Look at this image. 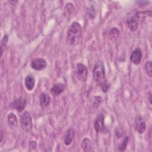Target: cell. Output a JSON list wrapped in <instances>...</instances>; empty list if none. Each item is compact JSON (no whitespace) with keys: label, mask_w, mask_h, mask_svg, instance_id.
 Returning a JSON list of instances; mask_svg holds the SVG:
<instances>
[{"label":"cell","mask_w":152,"mask_h":152,"mask_svg":"<svg viewBox=\"0 0 152 152\" xmlns=\"http://www.w3.org/2000/svg\"><path fill=\"white\" fill-rule=\"evenodd\" d=\"M81 147L84 151H90L91 150V141L88 138H85L82 141Z\"/></svg>","instance_id":"2e32d148"},{"label":"cell","mask_w":152,"mask_h":152,"mask_svg":"<svg viewBox=\"0 0 152 152\" xmlns=\"http://www.w3.org/2000/svg\"><path fill=\"white\" fill-rule=\"evenodd\" d=\"M129 141V137L126 136L125 137V138L124 139V140L122 141V142L119 144V145L118 146V150L120 151H123L124 150H125L128 143Z\"/></svg>","instance_id":"ffe728a7"},{"label":"cell","mask_w":152,"mask_h":152,"mask_svg":"<svg viewBox=\"0 0 152 152\" xmlns=\"http://www.w3.org/2000/svg\"><path fill=\"white\" fill-rule=\"evenodd\" d=\"M37 147V142L35 141H31L29 142V145H28V148L30 150H35L36 148Z\"/></svg>","instance_id":"d4e9b609"},{"label":"cell","mask_w":152,"mask_h":152,"mask_svg":"<svg viewBox=\"0 0 152 152\" xmlns=\"http://www.w3.org/2000/svg\"><path fill=\"white\" fill-rule=\"evenodd\" d=\"M148 101L150 104H151V93H149V97H148Z\"/></svg>","instance_id":"4316f807"},{"label":"cell","mask_w":152,"mask_h":152,"mask_svg":"<svg viewBox=\"0 0 152 152\" xmlns=\"http://www.w3.org/2000/svg\"><path fill=\"white\" fill-rule=\"evenodd\" d=\"M102 102V98L99 96H93L90 100V104L93 108L98 107Z\"/></svg>","instance_id":"e0dca14e"},{"label":"cell","mask_w":152,"mask_h":152,"mask_svg":"<svg viewBox=\"0 0 152 152\" xmlns=\"http://www.w3.org/2000/svg\"><path fill=\"white\" fill-rule=\"evenodd\" d=\"M65 89V86L63 84L57 83L54 84L50 88V93L55 96H58L61 94Z\"/></svg>","instance_id":"4fadbf2b"},{"label":"cell","mask_w":152,"mask_h":152,"mask_svg":"<svg viewBox=\"0 0 152 152\" xmlns=\"http://www.w3.org/2000/svg\"><path fill=\"white\" fill-rule=\"evenodd\" d=\"M76 74L77 78L81 81H86L88 75L87 66L82 63H78L77 65Z\"/></svg>","instance_id":"5b68a950"},{"label":"cell","mask_w":152,"mask_h":152,"mask_svg":"<svg viewBox=\"0 0 152 152\" xmlns=\"http://www.w3.org/2000/svg\"><path fill=\"white\" fill-rule=\"evenodd\" d=\"M0 138H1V139H0V142H2V140H3V138H4V134H3V132H2V131H1Z\"/></svg>","instance_id":"484cf974"},{"label":"cell","mask_w":152,"mask_h":152,"mask_svg":"<svg viewBox=\"0 0 152 152\" xmlns=\"http://www.w3.org/2000/svg\"><path fill=\"white\" fill-rule=\"evenodd\" d=\"M26 100L22 97H18L14 100L10 104V107L16 109L18 112H22L26 106Z\"/></svg>","instance_id":"8992f818"},{"label":"cell","mask_w":152,"mask_h":152,"mask_svg":"<svg viewBox=\"0 0 152 152\" xmlns=\"http://www.w3.org/2000/svg\"><path fill=\"white\" fill-rule=\"evenodd\" d=\"M75 135V131L72 128H69L65 132L64 136V144L65 145H69L73 141Z\"/></svg>","instance_id":"8fae6325"},{"label":"cell","mask_w":152,"mask_h":152,"mask_svg":"<svg viewBox=\"0 0 152 152\" xmlns=\"http://www.w3.org/2000/svg\"><path fill=\"white\" fill-rule=\"evenodd\" d=\"M35 84V79L34 77L31 75H27L25 77L24 80V85L26 89L28 91H31Z\"/></svg>","instance_id":"7c38bea8"},{"label":"cell","mask_w":152,"mask_h":152,"mask_svg":"<svg viewBox=\"0 0 152 152\" xmlns=\"http://www.w3.org/2000/svg\"><path fill=\"white\" fill-rule=\"evenodd\" d=\"M7 122L8 124L12 126L15 127L18 124V120L16 115L13 113H10L7 116Z\"/></svg>","instance_id":"9a60e30c"},{"label":"cell","mask_w":152,"mask_h":152,"mask_svg":"<svg viewBox=\"0 0 152 152\" xmlns=\"http://www.w3.org/2000/svg\"><path fill=\"white\" fill-rule=\"evenodd\" d=\"M21 126L25 132H30L32 128V120L30 114L26 111L20 117Z\"/></svg>","instance_id":"3957f363"},{"label":"cell","mask_w":152,"mask_h":152,"mask_svg":"<svg viewBox=\"0 0 152 152\" xmlns=\"http://www.w3.org/2000/svg\"><path fill=\"white\" fill-rule=\"evenodd\" d=\"M139 12H136L133 15L129 16L127 20L126 23L129 29L131 31H135L137 30L139 22Z\"/></svg>","instance_id":"277c9868"},{"label":"cell","mask_w":152,"mask_h":152,"mask_svg":"<svg viewBox=\"0 0 152 152\" xmlns=\"http://www.w3.org/2000/svg\"><path fill=\"white\" fill-rule=\"evenodd\" d=\"M145 71L146 74L150 77H151L152 75V71H151V61H148L145 63Z\"/></svg>","instance_id":"7402d4cb"},{"label":"cell","mask_w":152,"mask_h":152,"mask_svg":"<svg viewBox=\"0 0 152 152\" xmlns=\"http://www.w3.org/2000/svg\"><path fill=\"white\" fill-rule=\"evenodd\" d=\"M74 11H75V8L72 4L68 3L67 4H66L64 8V14L66 17L71 16V15L74 13Z\"/></svg>","instance_id":"ac0fdd59"},{"label":"cell","mask_w":152,"mask_h":152,"mask_svg":"<svg viewBox=\"0 0 152 152\" xmlns=\"http://www.w3.org/2000/svg\"><path fill=\"white\" fill-rule=\"evenodd\" d=\"M93 78L94 82L100 87L104 93H106L110 87L105 77V69L102 61H97L94 66L93 69Z\"/></svg>","instance_id":"6da1fadb"},{"label":"cell","mask_w":152,"mask_h":152,"mask_svg":"<svg viewBox=\"0 0 152 152\" xmlns=\"http://www.w3.org/2000/svg\"><path fill=\"white\" fill-rule=\"evenodd\" d=\"M81 26L78 22H73L69 26L66 36V42L70 46L77 45L80 40Z\"/></svg>","instance_id":"7a4b0ae2"},{"label":"cell","mask_w":152,"mask_h":152,"mask_svg":"<svg viewBox=\"0 0 152 152\" xmlns=\"http://www.w3.org/2000/svg\"><path fill=\"white\" fill-rule=\"evenodd\" d=\"M142 58V52L139 48L134 50L130 55V61L134 64L138 65L140 64Z\"/></svg>","instance_id":"30bf717a"},{"label":"cell","mask_w":152,"mask_h":152,"mask_svg":"<svg viewBox=\"0 0 152 152\" xmlns=\"http://www.w3.org/2000/svg\"><path fill=\"white\" fill-rule=\"evenodd\" d=\"M104 116L103 114H99L95 119L94 129L97 132H102L104 129Z\"/></svg>","instance_id":"9c48e42d"},{"label":"cell","mask_w":152,"mask_h":152,"mask_svg":"<svg viewBox=\"0 0 152 152\" xmlns=\"http://www.w3.org/2000/svg\"><path fill=\"white\" fill-rule=\"evenodd\" d=\"M124 135V131L121 128H117L116 130V136L117 138H120Z\"/></svg>","instance_id":"cb8c5ba5"},{"label":"cell","mask_w":152,"mask_h":152,"mask_svg":"<svg viewBox=\"0 0 152 152\" xmlns=\"http://www.w3.org/2000/svg\"><path fill=\"white\" fill-rule=\"evenodd\" d=\"M50 102V97L49 94L42 93L40 95V104L42 107H46Z\"/></svg>","instance_id":"5bb4252c"},{"label":"cell","mask_w":152,"mask_h":152,"mask_svg":"<svg viewBox=\"0 0 152 152\" xmlns=\"http://www.w3.org/2000/svg\"><path fill=\"white\" fill-rule=\"evenodd\" d=\"M8 40V35L7 34H5L3 37V38L2 39L1 41V56L2 55V52H3V49L4 48H5L7 45V42Z\"/></svg>","instance_id":"44dd1931"},{"label":"cell","mask_w":152,"mask_h":152,"mask_svg":"<svg viewBox=\"0 0 152 152\" xmlns=\"http://www.w3.org/2000/svg\"><path fill=\"white\" fill-rule=\"evenodd\" d=\"M109 35L110 40L115 41L118 39L119 35V31L116 27H113L110 29Z\"/></svg>","instance_id":"d6986e66"},{"label":"cell","mask_w":152,"mask_h":152,"mask_svg":"<svg viewBox=\"0 0 152 152\" xmlns=\"http://www.w3.org/2000/svg\"><path fill=\"white\" fill-rule=\"evenodd\" d=\"M96 12H95V10H94V8L93 6H91L90 8V10H88V15H89V17L91 18H94V17H95V14Z\"/></svg>","instance_id":"603a6c76"},{"label":"cell","mask_w":152,"mask_h":152,"mask_svg":"<svg viewBox=\"0 0 152 152\" xmlns=\"http://www.w3.org/2000/svg\"><path fill=\"white\" fill-rule=\"evenodd\" d=\"M30 65L33 69L36 71H40L46 68L47 63L43 58H37L31 61Z\"/></svg>","instance_id":"52a82bcc"},{"label":"cell","mask_w":152,"mask_h":152,"mask_svg":"<svg viewBox=\"0 0 152 152\" xmlns=\"http://www.w3.org/2000/svg\"><path fill=\"white\" fill-rule=\"evenodd\" d=\"M135 126L137 131L140 134H142L144 132L146 128V123L144 118L141 115H138L135 118Z\"/></svg>","instance_id":"ba28073f"}]
</instances>
